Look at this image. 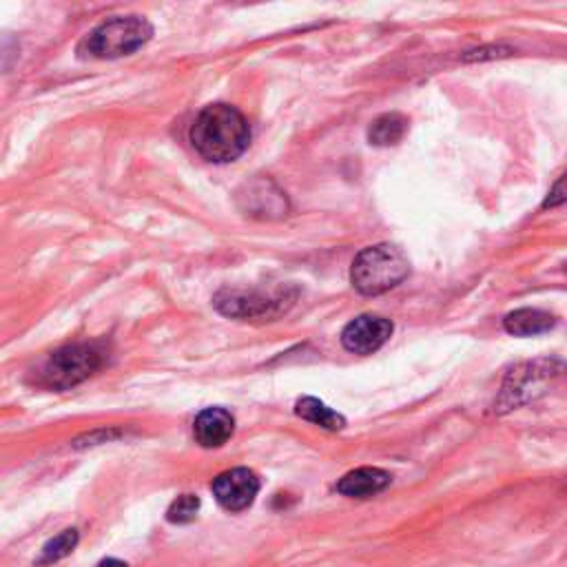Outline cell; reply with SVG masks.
I'll list each match as a JSON object with an SVG mask.
<instances>
[{"label": "cell", "mask_w": 567, "mask_h": 567, "mask_svg": "<svg viewBox=\"0 0 567 567\" xmlns=\"http://www.w3.org/2000/svg\"><path fill=\"white\" fill-rule=\"evenodd\" d=\"M248 142L250 126L230 104L204 106L190 126V144L204 159L215 164L237 159L248 148Z\"/></svg>", "instance_id": "obj_1"}, {"label": "cell", "mask_w": 567, "mask_h": 567, "mask_svg": "<svg viewBox=\"0 0 567 567\" xmlns=\"http://www.w3.org/2000/svg\"><path fill=\"white\" fill-rule=\"evenodd\" d=\"M109 359V348L100 341H84L58 348L35 370V383L47 390H69L95 374Z\"/></svg>", "instance_id": "obj_2"}, {"label": "cell", "mask_w": 567, "mask_h": 567, "mask_svg": "<svg viewBox=\"0 0 567 567\" xmlns=\"http://www.w3.org/2000/svg\"><path fill=\"white\" fill-rule=\"evenodd\" d=\"M410 272V261L401 248L377 244L363 248L350 268V281L361 295H381L399 286Z\"/></svg>", "instance_id": "obj_3"}, {"label": "cell", "mask_w": 567, "mask_h": 567, "mask_svg": "<svg viewBox=\"0 0 567 567\" xmlns=\"http://www.w3.org/2000/svg\"><path fill=\"white\" fill-rule=\"evenodd\" d=\"M153 35V27L140 16H117L97 24L82 42L80 51L91 58H122L144 47Z\"/></svg>", "instance_id": "obj_4"}, {"label": "cell", "mask_w": 567, "mask_h": 567, "mask_svg": "<svg viewBox=\"0 0 567 567\" xmlns=\"http://www.w3.org/2000/svg\"><path fill=\"white\" fill-rule=\"evenodd\" d=\"M295 295L279 290L275 295L257 290H219L213 299V306L235 319H272L292 303Z\"/></svg>", "instance_id": "obj_5"}, {"label": "cell", "mask_w": 567, "mask_h": 567, "mask_svg": "<svg viewBox=\"0 0 567 567\" xmlns=\"http://www.w3.org/2000/svg\"><path fill=\"white\" fill-rule=\"evenodd\" d=\"M210 489L224 509L241 512L252 505L259 492V478L248 467H233L215 476Z\"/></svg>", "instance_id": "obj_6"}, {"label": "cell", "mask_w": 567, "mask_h": 567, "mask_svg": "<svg viewBox=\"0 0 567 567\" xmlns=\"http://www.w3.org/2000/svg\"><path fill=\"white\" fill-rule=\"evenodd\" d=\"M390 334L392 323L385 317L361 315L343 328L341 343L352 354H372L390 339Z\"/></svg>", "instance_id": "obj_7"}, {"label": "cell", "mask_w": 567, "mask_h": 567, "mask_svg": "<svg viewBox=\"0 0 567 567\" xmlns=\"http://www.w3.org/2000/svg\"><path fill=\"white\" fill-rule=\"evenodd\" d=\"M237 199L246 215L259 219H275L286 215L288 210L284 193L270 179H255L250 184H244V193L239 190Z\"/></svg>", "instance_id": "obj_8"}, {"label": "cell", "mask_w": 567, "mask_h": 567, "mask_svg": "<svg viewBox=\"0 0 567 567\" xmlns=\"http://www.w3.org/2000/svg\"><path fill=\"white\" fill-rule=\"evenodd\" d=\"M235 430V419L224 408H206L195 416L193 434L202 447L224 445Z\"/></svg>", "instance_id": "obj_9"}, {"label": "cell", "mask_w": 567, "mask_h": 567, "mask_svg": "<svg viewBox=\"0 0 567 567\" xmlns=\"http://www.w3.org/2000/svg\"><path fill=\"white\" fill-rule=\"evenodd\" d=\"M392 476L381 467H357L343 474L337 483V492L350 498H368L383 492L390 485Z\"/></svg>", "instance_id": "obj_10"}, {"label": "cell", "mask_w": 567, "mask_h": 567, "mask_svg": "<svg viewBox=\"0 0 567 567\" xmlns=\"http://www.w3.org/2000/svg\"><path fill=\"white\" fill-rule=\"evenodd\" d=\"M556 323L554 315L538 308H518L503 319V328L514 337H534L551 330Z\"/></svg>", "instance_id": "obj_11"}, {"label": "cell", "mask_w": 567, "mask_h": 567, "mask_svg": "<svg viewBox=\"0 0 567 567\" xmlns=\"http://www.w3.org/2000/svg\"><path fill=\"white\" fill-rule=\"evenodd\" d=\"M408 131V120L401 113H383L379 115L370 128H368V140L374 146H390L396 144Z\"/></svg>", "instance_id": "obj_12"}, {"label": "cell", "mask_w": 567, "mask_h": 567, "mask_svg": "<svg viewBox=\"0 0 567 567\" xmlns=\"http://www.w3.org/2000/svg\"><path fill=\"white\" fill-rule=\"evenodd\" d=\"M295 412H297L301 419H306V421H310V423H315V425H319V427H323V430H332V432H334V430H341V427L346 425V419H343L339 412L330 410L326 403H321V401L315 399V396H303V399H299Z\"/></svg>", "instance_id": "obj_13"}, {"label": "cell", "mask_w": 567, "mask_h": 567, "mask_svg": "<svg viewBox=\"0 0 567 567\" xmlns=\"http://www.w3.org/2000/svg\"><path fill=\"white\" fill-rule=\"evenodd\" d=\"M78 545V529L69 527V529H62L58 536H53L40 551L38 556V565H51V563H58L62 560L64 556H69Z\"/></svg>", "instance_id": "obj_14"}, {"label": "cell", "mask_w": 567, "mask_h": 567, "mask_svg": "<svg viewBox=\"0 0 567 567\" xmlns=\"http://www.w3.org/2000/svg\"><path fill=\"white\" fill-rule=\"evenodd\" d=\"M197 512H199V498H197L195 494H182V496H177V498L168 505L166 518H168L171 523L182 525V523H190V520L197 516Z\"/></svg>", "instance_id": "obj_15"}, {"label": "cell", "mask_w": 567, "mask_h": 567, "mask_svg": "<svg viewBox=\"0 0 567 567\" xmlns=\"http://www.w3.org/2000/svg\"><path fill=\"white\" fill-rule=\"evenodd\" d=\"M512 49L509 47H481V49H474V51H467L463 55V60H487V58H503V55H509Z\"/></svg>", "instance_id": "obj_16"}, {"label": "cell", "mask_w": 567, "mask_h": 567, "mask_svg": "<svg viewBox=\"0 0 567 567\" xmlns=\"http://www.w3.org/2000/svg\"><path fill=\"white\" fill-rule=\"evenodd\" d=\"M563 202H567V175L560 177V179L554 184V188L549 190L547 199L543 202V208H551V206H558V204H563Z\"/></svg>", "instance_id": "obj_17"}, {"label": "cell", "mask_w": 567, "mask_h": 567, "mask_svg": "<svg viewBox=\"0 0 567 567\" xmlns=\"http://www.w3.org/2000/svg\"><path fill=\"white\" fill-rule=\"evenodd\" d=\"M95 567H128V565H126V563H122V560H117V558H106V560L97 563Z\"/></svg>", "instance_id": "obj_18"}]
</instances>
